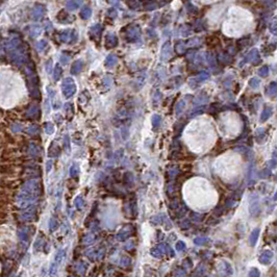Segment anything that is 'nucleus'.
Masks as SVG:
<instances>
[{"label":"nucleus","instance_id":"6ab92c4d","mask_svg":"<svg viewBox=\"0 0 277 277\" xmlns=\"http://www.w3.org/2000/svg\"><path fill=\"white\" fill-rule=\"evenodd\" d=\"M249 86H250L251 88H253V89H257V88H259V78H255V77L251 78V79L249 80Z\"/></svg>","mask_w":277,"mask_h":277},{"label":"nucleus","instance_id":"2eb2a0df","mask_svg":"<svg viewBox=\"0 0 277 277\" xmlns=\"http://www.w3.org/2000/svg\"><path fill=\"white\" fill-rule=\"evenodd\" d=\"M162 123V117L158 115H154L152 117V125H153V128H157L158 126L160 125Z\"/></svg>","mask_w":277,"mask_h":277},{"label":"nucleus","instance_id":"f8f14e48","mask_svg":"<svg viewBox=\"0 0 277 277\" xmlns=\"http://www.w3.org/2000/svg\"><path fill=\"white\" fill-rule=\"evenodd\" d=\"M91 16H92V8L89 7V6H84L81 10V12H80V17H81L82 19H84V20H86V19H89Z\"/></svg>","mask_w":277,"mask_h":277},{"label":"nucleus","instance_id":"393cba45","mask_svg":"<svg viewBox=\"0 0 277 277\" xmlns=\"http://www.w3.org/2000/svg\"><path fill=\"white\" fill-rule=\"evenodd\" d=\"M270 30H271V33H274V35L276 33V23L275 22H273L272 24H270Z\"/></svg>","mask_w":277,"mask_h":277},{"label":"nucleus","instance_id":"b1692460","mask_svg":"<svg viewBox=\"0 0 277 277\" xmlns=\"http://www.w3.org/2000/svg\"><path fill=\"white\" fill-rule=\"evenodd\" d=\"M208 58H206V60H208V64H209V65H213V66H215L216 62H215V58H213V53H208Z\"/></svg>","mask_w":277,"mask_h":277},{"label":"nucleus","instance_id":"aec40b11","mask_svg":"<svg viewBox=\"0 0 277 277\" xmlns=\"http://www.w3.org/2000/svg\"><path fill=\"white\" fill-rule=\"evenodd\" d=\"M259 74L261 77H266V76L269 74V67L268 66H263L261 69L259 70Z\"/></svg>","mask_w":277,"mask_h":277},{"label":"nucleus","instance_id":"4468645a","mask_svg":"<svg viewBox=\"0 0 277 277\" xmlns=\"http://www.w3.org/2000/svg\"><path fill=\"white\" fill-rule=\"evenodd\" d=\"M175 49L178 54H183L185 52H187V46L185 45L183 42H177L175 45Z\"/></svg>","mask_w":277,"mask_h":277},{"label":"nucleus","instance_id":"7ed1b4c3","mask_svg":"<svg viewBox=\"0 0 277 277\" xmlns=\"http://www.w3.org/2000/svg\"><path fill=\"white\" fill-rule=\"evenodd\" d=\"M63 88H64V94L66 97H71L74 95L76 91V86L75 84L73 83V80L71 78H67L66 80L64 81V84H63Z\"/></svg>","mask_w":277,"mask_h":277},{"label":"nucleus","instance_id":"39448f33","mask_svg":"<svg viewBox=\"0 0 277 277\" xmlns=\"http://www.w3.org/2000/svg\"><path fill=\"white\" fill-rule=\"evenodd\" d=\"M172 58V49H171L170 42H167L164 44L162 49V53H160V58L164 62H168L170 58Z\"/></svg>","mask_w":277,"mask_h":277},{"label":"nucleus","instance_id":"dca6fc26","mask_svg":"<svg viewBox=\"0 0 277 277\" xmlns=\"http://www.w3.org/2000/svg\"><path fill=\"white\" fill-rule=\"evenodd\" d=\"M123 181L125 185H132L134 182V176L131 173H125L123 177Z\"/></svg>","mask_w":277,"mask_h":277},{"label":"nucleus","instance_id":"9b49d317","mask_svg":"<svg viewBox=\"0 0 277 277\" xmlns=\"http://www.w3.org/2000/svg\"><path fill=\"white\" fill-rule=\"evenodd\" d=\"M206 44H208V47L213 48V47H216V46L219 45L220 41L217 37H215V35H211V37H208V39H206Z\"/></svg>","mask_w":277,"mask_h":277},{"label":"nucleus","instance_id":"f3484780","mask_svg":"<svg viewBox=\"0 0 277 277\" xmlns=\"http://www.w3.org/2000/svg\"><path fill=\"white\" fill-rule=\"evenodd\" d=\"M206 106L205 105H201V106H198V107H195V109H194L193 112H192L191 116L193 117V116H197V115H201V114H203V112L205 111Z\"/></svg>","mask_w":277,"mask_h":277},{"label":"nucleus","instance_id":"6e6552de","mask_svg":"<svg viewBox=\"0 0 277 277\" xmlns=\"http://www.w3.org/2000/svg\"><path fill=\"white\" fill-rule=\"evenodd\" d=\"M117 63H118L117 55H116V54H109V55L106 58V60H105L104 65H105V67H107V68H111V67L115 66Z\"/></svg>","mask_w":277,"mask_h":277},{"label":"nucleus","instance_id":"cd10ccee","mask_svg":"<svg viewBox=\"0 0 277 277\" xmlns=\"http://www.w3.org/2000/svg\"><path fill=\"white\" fill-rule=\"evenodd\" d=\"M5 217H6V213H4V211H0V220H1V219H4Z\"/></svg>","mask_w":277,"mask_h":277},{"label":"nucleus","instance_id":"9d476101","mask_svg":"<svg viewBox=\"0 0 277 277\" xmlns=\"http://www.w3.org/2000/svg\"><path fill=\"white\" fill-rule=\"evenodd\" d=\"M272 112H273V109H272V107H266V109H264L263 113H261V122H266L268 119H269L270 117H271L272 115Z\"/></svg>","mask_w":277,"mask_h":277},{"label":"nucleus","instance_id":"20e7f679","mask_svg":"<svg viewBox=\"0 0 277 277\" xmlns=\"http://www.w3.org/2000/svg\"><path fill=\"white\" fill-rule=\"evenodd\" d=\"M118 44V39L117 37L115 35V33H109L106 35H105L104 39V45L107 49H111V48L116 47Z\"/></svg>","mask_w":277,"mask_h":277},{"label":"nucleus","instance_id":"bb28decb","mask_svg":"<svg viewBox=\"0 0 277 277\" xmlns=\"http://www.w3.org/2000/svg\"><path fill=\"white\" fill-rule=\"evenodd\" d=\"M81 204H82V199L81 198H77L76 199V205H79V206H81Z\"/></svg>","mask_w":277,"mask_h":277},{"label":"nucleus","instance_id":"f03ea898","mask_svg":"<svg viewBox=\"0 0 277 277\" xmlns=\"http://www.w3.org/2000/svg\"><path fill=\"white\" fill-rule=\"evenodd\" d=\"M208 78H209V74L208 73V72H201V73L198 74L196 77L190 78L189 84L193 89H195V88H197L199 84H201L203 81H205L206 79H208Z\"/></svg>","mask_w":277,"mask_h":277},{"label":"nucleus","instance_id":"f257e3e1","mask_svg":"<svg viewBox=\"0 0 277 277\" xmlns=\"http://www.w3.org/2000/svg\"><path fill=\"white\" fill-rule=\"evenodd\" d=\"M141 35V28L139 25H130L127 27V33H126V40L128 42H136L140 39Z\"/></svg>","mask_w":277,"mask_h":277},{"label":"nucleus","instance_id":"a878e982","mask_svg":"<svg viewBox=\"0 0 277 277\" xmlns=\"http://www.w3.org/2000/svg\"><path fill=\"white\" fill-rule=\"evenodd\" d=\"M55 73H56L55 79H58V77H60L61 73H62V69H61L60 67H56V68H55Z\"/></svg>","mask_w":277,"mask_h":277},{"label":"nucleus","instance_id":"4be33fe9","mask_svg":"<svg viewBox=\"0 0 277 277\" xmlns=\"http://www.w3.org/2000/svg\"><path fill=\"white\" fill-rule=\"evenodd\" d=\"M81 3V2H77V1H70L68 2V6L69 8H71V10H75V8L78 7V5Z\"/></svg>","mask_w":277,"mask_h":277},{"label":"nucleus","instance_id":"ddd939ff","mask_svg":"<svg viewBox=\"0 0 277 277\" xmlns=\"http://www.w3.org/2000/svg\"><path fill=\"white\" fill-rule=\"evenodd\" d=\"M267 95L269 97H275L276 95V82H271L267 89Z\"/></svg>","mask_w":277,"mask_h":277},{"label":"nucleus","instance_id":"1a4fd4ad","mask_svg":"<svg viewBox=\"0 0 277 277\" xmlns=\"http://www.w3.org/2000/svg\"><path fill=\"white\" fill-rule=\"evenodd\" d=\"M82 68H83V63H82L81 61H76L71 68V73L72 74H78L82 70Z\"/></svg>","mask_w":277,"mask_h":277},{"label":"nucleus","instance_id":"0eeeda50","mask_svg":"<svg viewBox=\"0 0 277 277\" xmlns=\"http://www.w3.org/2000/svg\"><path fill=\"white\" fill-rule=\"evenodd\" d=\"M101 33H102V26L100 24H96L94 26L91 27L90 29V35H95L94 40H96V38L100 39L101 38Z\"/></svg>","mask_w":277,"mask_h":277},{"label":"nucleus","instance_id":"412c9836","mask_svg":"<svg viewBox=\"0 0 277 277\" xmlns=\"http://www.w3.org/2000/svg\"><path fill=\"white\" fill-rule=\"evenodd\" d=\"M156 4H157V2L155 1H146L145 2V7L146 10H154V8H156Z\"/></svg>","mask_w":277,"mask_h":277},{"label":"nucleus","instance_id":"5701e85b","mask_svg":"<svg viewBox=\"0 0 277 277\" xmlns=\"http://www.w3.org/2000/svg\"><path fill=\"white\" fill-rule=\"evenodd\" d=\"M162 97H163V95L160 94V92H156V93H155V95H154V99H153L154 104H157V103L160 102V99H162Z\"/></svg>","mask_w":277,"mask_h":277},{"label":"nucleus","instance_id":"423d86ee","mask_svg":"<svg viewBox=\"0 0 277 277\" xmlns=\"http://www.w3.org/2000/svg\"><path fill=\"white\" fill-rule=\"evenodd\" d=\"M259 61H261V58H259V51H257L256 49H253V50H251L248 54H247L246 58H245V60L243 61V63L250 62V63H253V64H257Z\"/></svg>","mask_w":277,"mask_h":277},{"label":"nucleus","instance_id":"a211bd4d","mask_svg":"<svg viewBox=\"0 0 277 277\" xmlns=\"http://www.w3.org/2000/svg\"><path fill=\"white\" fill-rule=\"evenodd\" d=\"M185 100L178 101L177 106H176V114L177 115H180V114L183 112V109H185Z\"/></svg>","mask_w":277,"mask_h":277}]
</instances>
